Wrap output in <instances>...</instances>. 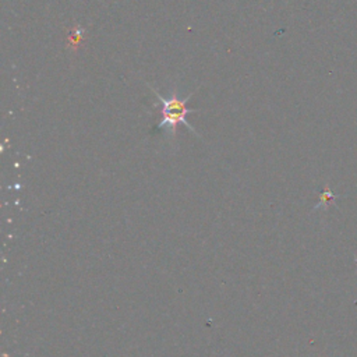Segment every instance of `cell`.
<instances>
[{
  "instance_id": "6da1fadb",
  "label": "cell",
  "mask_w": 357,
  "mask_h": 357,
  "mask_svg": "<svg viewBox=\"0 0 357 357\" xmlns=\"http://www.w3.org/2000/svg\"><path fill=\"white\" fill-rule=\"evenodd\" d=\"M149 88H151V91L153 92L155 98H156V99L160 102V105H162V107H160L162 120H160L159 124H158V128H159V130H162V131H165L166 134H170V135L174 137L178 124H184L191 132L197 134L195 128H194V127L190 124V121L187 120V114L197 112V110L190 109V107L187 106V102L191 99L192 95H188V96H185L184 99L178 98L176 92H173V93L169 95V96H163V95H160L155 88H152L151 85H149ZM197 135H198V134H197Z\"/></svg>"
},
{
  "instance_id": "7a4b0ae2",
  "label": "cell",
  "mask_w": 357,
  "mask_h": 357,
  "mask_svg": "<svg viewBox=\"0 0 357 357\" xmlns=\"http://www.w3.org/2000/svg\"><path fill=\"white\" fill-rule=\"evenodd\" d=\"M81 33H82V31L81 29H77L75 32H74V35H71L70 36V43H74V45H77L79 40H81Z\"/></svg>"
}]
</instances>
